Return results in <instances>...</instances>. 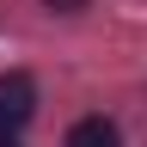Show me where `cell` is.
<instances>
[{"instance_id":"cell-1","label":"cell","mask_w":147,"mask_h":147,"mask_svg":"<svg viewBox=\"0 0 147 147\" xmlns=\"http://www.w3.org/2000/svg\"><path fill=\"white\" fill-rule=\"evenodd\" d=\"M37 117V80L31 74H0V135L25 129Z\"/></svg>"},{"instance_id":"cell-2","label":"cell","mask_w":147,"mask_h":147,"mask_svg":"<svg viewBox=\"0 0 147 147\" xmlns=\"http://www.w3.org/2000/svg\"><path fill=\"white\" fill-rule=\"evenodd\" d=\"M67 147H123L117 141V123H104V117H80L67 129Z\"/></svg>"},{"instance_id":"cell-4","label":"cell","mask_w":147,"mask_h":147,"mask_svg":"<svg viewBox=\"0 0 147 147\" xmlns=\"http://www.w3.org/2000/svg\"><path fill=\"white\" fill-rule=\"evenodd\" d=\"M0 147H18V141H12V135H0Z\"/></svg>"},{"instance_id":"cell-3","label":"cell","mask_w":147,"mask_h":147,"mask_svg":"<svg viewBox=\"0 0 147 147\" xmlns=\"http://www.w3.org/2000/svg\"><path fill=\"white\" fill-rule=\"evenodd\" d=\"M49 6H55V12H80L86 0H49Z\"/></svg>"}]
</instances>
